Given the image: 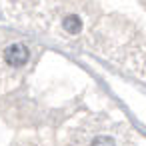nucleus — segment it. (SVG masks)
<instances>
[{
	"label": "nucleus",
	"instance_id": "1",
	"mask_svg": "<svg viewBox=\"0 0 146 146\" xmlns=\"http://www.w3.org/2000/svg\"><path fill=\"white\" fill-rule=\"evenodd\" d=\"M4 60H6V64H10V66H22V64L28 60V48H26L24 44H20V42L10 44V46L4 50Z\"/></svg>",
	"mask_w": 146,
	"mask_h": 146
},
{
	"label": "nucleus",
	"instance_id": "3",
	"mask_svg": "<svg viewBox=\"0 0 146 146\" xmlns=\"http://www.w3.org/2000/svg\"><path fill=\"white\" fill-rule=\"evenodd\" d=\"M92 146H114V140L110 136H96L92 140Z\"/></svg>",
	"mask_w": 146,
	"mask_h": 146
},
{
	"label": "nucleus",
	"instance_id": "2",
	"mask_svg": "<svg viewBox=\"0 0 146 146\" xmlns=\"http://www.w3.org/2000/svg\"><path fill=\"white\" fill-rule=\"evenodd\" d=\"M62 26H64L66 32H70V34H78V32L82 30V20H80L76 14H68V16L64 18Z\"/></svg>",
	"mask_w": 146,
	"mask_h": 146
}]
</instances>
